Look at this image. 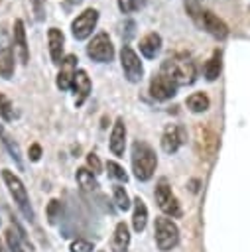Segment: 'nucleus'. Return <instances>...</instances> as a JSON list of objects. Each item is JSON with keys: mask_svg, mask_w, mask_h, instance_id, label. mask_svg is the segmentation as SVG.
<instances>
[{"mask_svg": "<svg viewBox=\"0 0 250 252\" xmlns=\"http://www.w3.org/2000/svg\"><path fill=\"white\" fill-rule=\"evenodd\" d=\"M159 73L167 75L177 87H181V85H191V83H195V79H197V67H195L193 59L187 57V55H183V53L165 59Z\"/></svg>", "mask_w": 250, "mask_h": 252, "instance_id": "nucleus-1", "label": "nucleus"}, {"mask_svg": "<svg viewBox=\"0 0 250 252\" xmlns=\"http://www.w3.org/2000/svg\"><path fill=\"white\" fill-rule=\"evenodd\" d=\"M73 2H75V0H73ZM77 2H79V0H77Z\"/></svg>", "mask_w": 250, "mask_h": 252, "instance_id": "nucleus-37", "label": "nucleus"}, {"mask_svg": "<svg viewBox=\"0 0 250 252\" xmlns=\"http://www.w3.org/2000/svg\"><path fill=\"white\" fill-rule=\"evenodd\" d=\"M87 165L91 167L93 173H100V167H102V165H100V159L96 158V154H89V156H87Z\"/></svg>", "mask_w": 250, "mask_h": 252, "instance_id": "nucleus-32", "label": "nucleus"}, {"mask_svg": "<svg viewBox=\"0 0 250 252\" xmlns=\"http://www.w3.org/2000/svg\"><path fill=\"white\" fill-rule=\"evenodd\" d=\"M96 22H98V12L94 8H87L83 10L71 24V32H73V37L75 39H87L93 30L96 28Z\"/></svg>", "mask_w": 250, "mask_h": 252, "instance_id": "nucleus-10", "label": "nucleus"}, {"mask_svg": "<svg viewBox=\"0 0 250 252\" xmlns=\"http://www.w3.org/2000/svg\"><path fill=\"white\" fill-rule=\"evenodd\" d=\"M193 18H195L197 24H199L205 32H209L213 37L224 39V37L228 35V26H226L219 16H215L211 10H195Z\"/></svg>", "mask_w": 250, "mask_h": 252, "instance_id": "nucleus-8", "label": "nucleus"}, {"mask_svg": "<svg viewBox=\"0 0 250 252\" xmlns=\"http://www.w3.org/2000/svg\"><path fill=\"white\" fill-rule=\"evenodd\" d=\"M71 252H93V244L89 240L77 238L71 242Z\"/></svg>", "mask_w": 250, "mask_h": 252, "instance_id": "nucleus-31", "label": "nucleus"}, {"mask_svg": "<svg viewBox=\"0 0 250 252\" xmlns=\"http://www.w3.org/2000/svg\"><path fill=\"white\" fill-rule=\"evenodd\" d=\"M112 195H114V203H116V207L120 209V211H128L130 209V197H128V193H126V189L122 187V185H114L112 187Z\"/></svg>", "mask_w": 250, "mask_h": 252, "instance_id": "nucleus-26", "label": "nucleus"}, {"mask_svg": "<svg viewBox=\"0 0 250 252\" xmlns=\"http://www.w3.org/2000/svg\"><path fill=\"white\" fill-rule=\"evenodd\" d=\"M120 65H122V71H124V75H126V79L130 83L142 81L144 67H142V61H140L138 53L130 45H122V49H120Z\"/></svg>", "mask_w": 250, "mask_h": 252, "instance_id": "nucleus-9", "label": "nucleus"}, {"mask_svg": "<svg viewBox=\"0 0 250 252\" xmlns=\"http://www.w3.org/2000/svg\"><path fill=\"white\" fill-rule=\"evenodd\" d=\"M2 179H4V183H6V187H8L10 195H12L14 203L18 205V209L26 215V219L33 220V211H31L30 197H28V191H26L22 179L14 171H10V169H2Z\"/></svg>", "mask_w": 250, "mask_h": 252, "instance_id": "nucleus-3", "label": "nucleus"}, {"mask_svg": "<svg viewBox=\"0 0 250 252\" xmlns=\"http://www.w3.org/2000/svg\"><path fill=\"white\" fill-rule=\"evenodd\" d=\"M154 234H156V244L161 252L173 250L179 242V228L177 224L167 219V217H157L154 224Z\"/></svg>", "mask_w": 250, "mask_h": 252, "instance_id": "nucleus-5", "label": "nucleus"}, {"mask_svg": "<svg viewBox=\"0 0 250 252\" xmlns=\"http://www.w3.org/2000/svg\"><path fill=\"white\" fill-rule=\"evenodd\" d=\"M6 244H8L10 252H26V250L22 248V244H20V236L16 234L14 228H8V230H6Z\"/></svg>", "mask_w": 250, "mask_h": 252, "instance_id": "nucleus-27", "label": "nucleus"}, {"mask_svg": "<svg viewBox=\"0 0 250 252\" xmlns=\"http://www.w3.org/2000/svg\"><path fill=\"white\" fill-rule=\"evenodd\" d=\"M108 146H110V152L114 156H122L124 154V146H126V126H124V120L118 118L112 126V132H110V140H108Z\"/></svg>", "mask_w": 250, "mask_h": 252, "instance_id": "nucleus-15", "label": "nucleus"}, {"mask_svg": "<svg viewBox=\"0 0 250 252\" xmlns=\"http://www.w3.org/2000/svg\"><path fill=\"white\" fill-rule=\"evenodd\" d=\"M156 203L161 209V213H165L167 217H181V207L179 201L175 199V195L171 193V187L167 183V179H159L156 185Z\"/></svg>", "mask_w": 250, "mask_h": 252, "instance_id": "nucleus-7", "label": "nucleus"}, {"mask_svg": "<svg viewBox=\"0 0 250 252\" xmlns=\"http://www.w3.org/2000/svg\"><path fill=\"white\" fill-rule=\"evenodd\" d=\"M185 102H187V108L191 112H205V110H209V104H211V100L205 93H193L187 96Z\"/></svg>", "mask_w": 250, "mask_h": 252, "instance_id": "nucleus-22", "label": "nucleus"}, {"mask_svg": "<svg viewBox=\"0 0 250 252\" xmlns=\"http://www.w3.org/2000/svg\"><path fill=\"white\" fill-rule=\"evenodd\" d=\"M14 45H16V51H18L20 61L26 65L28 59H30V51H28L26 30H24V22H22V20H16V22H14Z\"/></svg>", "mask_w": 250, "mask_h": 252, "instance_id": "nucleus-16", "label": "nucleus"}, {"mask_svg": "<svg viewBox=\"0 0 250 252\" xmlns=\"http://www.w3.org/2000/svg\"><path fill=\"white\" fill-rule=\"evenodd\" d=\"M193 144H195L199 158L211 159V158H215V154L219 150V134L209 124H197L195 134H193Z\"/></svg>", "mask_w": 250, "mask_h": 252, "instance_id": "nucleus-4", "label": "nucleus"}, {"mask_svg": "<svg viewBox=\"0 0 250 252\" xmlns=\"http://www.w3.org/2000/svg\"><path fill=\"white\" fill-rule=\"evenodd\" d=\"M73 89H75V93L79 94L77 96V106L79 104H83L85 102V98L89 96V93H91V79H89V75H87V71L85 69H77L75 71V79H73Z\"/></svg>", "mask_w": 250, "mask_h": 252, "instance_id": "nucleus-18", "label": "nucleus"}, {"mask_svg": "<svg viewBox=\"0 0 250 252\" xmlns=\"http://www.w3.org/2000/svg\"><path fill=\"white\" fill-rule=\"evenodd\" d=\"M0 252H10V248H8V244L4 246V242L0 240Z\"/></svg>", "mask_w": 250, "mask_h": 252, "instance_id": "nucleus-36", "label": "nucleus"}, {"mask_svg": "<svg viewBox=\"0 0 250 252\" xmlns=\"http://www.w3.org/2000/svg\"><path fill=\"white\" fill-rule=\"evenodd\" d=\"M146 222H148V207L140 197H136L134 199V213H132V226L136 232H142L146 228Z\"/></svg>", "mask_w": 250, "mask_h": 252, "instance_id": "nucleus-19", "label": "nucleus"}, {"mask_svg": "<svg viewBox=\"0 0 250 252\" xmlns=\"http://www.w3.org/2000/svg\"><path fill=\"white\" fill-rule=\"evenodd\" d=\"M28 154H30L28 158H30L31 161H37V159L41 158V146H39V144H31V146H30V152H28Z\"/></svg>", "mask_w": 250, "mask_h": 252, "instance_id": "nucleus-34", "label": "nucleus"}, {"mask_svg": "<svg viewBox=\"0 0 250 252\" xmlns=\"http://www.w3.org/2000/svg\"><path fill=\"white\" fill-rule=\"evenodd\" d=\"M59 207H61V203H59V201H55V199L49 203V209H47L49 222H55V220H57V209H59Z\"/></svg>", "mask_w": 250, "mask_h": 252, "instance_id": "nucleus-33", "label": "nucleus"}, {"mask_svg": "<svg viewBox=\"0 0 250 252\" xmlns=\"http://www.w3.org/2000/svg\"><path fill=\"white\" fill-rule=\"evenodd\" d=\"M175 93H177V85L167 75L157 73V75L152 77V81H150V94H152V98L167 100V98L175 96Z\"/></svg>", "mask_w": 250, "mask_h": 252, "instance_id": "nucleus-11", "label": "nucleus"}, {"mask_svg": "<svg viewBox=\"0 0 250 252\" xmlns=\"http://www.w3.org/2000/svg\"><path fill=\"white\" fill-rule=\"evenodd\" d=\"M0 116L4 120H12L14 118V106H12V102L2 93H0Z\"/></svg>", "mask_w": 250, "mask_h": 252, "instance_id": "nucleus-29", "label": "nucleus"}, {"mask_svg": "<svg viewBox=\"0 0 250 252\" xmlns=\"http://www.w3.org/2000/svg\"><path fill=\"white\" fill-rule=\"evenodd\" d=\"M106 169H108V175L114 177V179H118V181H126V179H128V173H126L124 167L118 165L116 161H108V163H106Z\"/></svg>", "mask_w": 250, "mask_h": 252, "instance_id": "nucleus-28", "label": "nucleus"}, {"mask_svg": "<svg viewBox=\"0 0 250 252\" xmlns=\"http://www.w3.org/2000/svg\"><path fill=\"white\" fill-rule=\"evenodd\" d=\"M157 165V156L154 152V148L146 142H134L132 146V171L136 175V179L140 181H148Z\"/></svg>", "mask_w": 250, "mask_h": 252, "instance_id": "nucleus-2", "label": "nucleus"}, {"mask_svg": "<svg viewBox=\"0 0 250 252\" xmlns=\"http://www.w3.org/2000/svg\"><path fill=\"white\" fill-rule=\"evenodd\" d=\"M75 177H77V183H79L85 191H94V189L98 187V183H96V179H94V173H93L91 169H87V167H79Z\"/></svg>", "mask_w": 250, "mask_h": 252, "instance_id": "nucleus-23", "label": "nucleus"}, {"mask_svg": "<svg viewBox=\"0 0 250 252\" xmlns=\"http://www.w3.org/2000/svg\"><path fill=\"white\" fill-rule=\"evenodd\" d=\"M183 142H185V134H183V130H181L179 126H175V124H169V126L163 130V134H161V150H163L165 154H175Z\"/></svg>", "mask_w": 250, "mask_h": 252, "instance_id": "nucleus-12", "label": "nucleus"}, {"mask_svg": "<svg viewBox=\"0 0 250 252\" xmlns=\"http://www.w3.org/2000/svg\"><path fill=\"white\" fill-rule=\"evenodd\" d=\"M0 136H2V142H4V146L8 148V152H10V158L16 161V165L18 167H22V158H20V148H18V144L10 138V134L0 126Z\"/></svg>", "mask_w": 250, "mask_h": 252, "instance_id": "nucleus-24", "label": "nucleus"}, {"mask_svg": "<svg viewBox=\"0 0 250 252\" xmlns=\"http://www.w3.org/2000/svg\"><path fill=\"white\" fill-rule=\"evenodd\" d=\"M87 55L93 59V61H98V63H108L112 61L114 57V45L108 37L106 32H98L87 45Z\"/></svg>", "mask_w": 250, "mask_h": 252, "instance_id": "nucleus-6", "label": "nucleus"}, {"mask_svg": "<svg viewBox=\"0 0 250 252\" xmlns=\"http://www.w3.org/2000/svg\"><path fill=\"white\" fill-rule=\"evenodd\" d=\"M75 61L77 57L75 55H67L63 61H61V71L57 73V89L61 91H69L73 87V79H75Z\"/></svg>", "mask_w": 250, "mask_h": 252, "instance_id": "nucleus-13", "label": "nucleus"}, {"mask_svg": "<svg viewBox=\"0 0 250 252\" xmlns=\"http://www.w3.org/2000/svg\"><path fill=\"white\" fill-rule=\"evenodd\" d=\"M142 4H144V0H118V8H120V12H124V14L136 12Z\"/></svg>", "mask_w": 250, "mask_h": 252, "instance_id": "nucleus-30", "label": "nucleus"}, {"mask_svg": "<svg viewBox=\"0 0 250 252\" xmlns=\"http://www.w3.org/2000/svg\"><path fill=\"white\" fill-rule=\"evenodd\" d=\"M161 49V35L156 33V32H150L146 33L142 39H140V53L148 59H154Z\"/></svg>", "mask_w": 250, "mask_h": 252, "instance_id": "nucleus-17", "label": "nucleus"}, {"mask_svg": "<svg viewBox=\"0 0 250 252\" xmlns=\"http://www.w3.org/2000/svg\"><path fill=\"white\" fill-rule=\"evenodd\" d=\"M33 2V12H35V20H43V8H41V0H31Z\"/></svg>", "mask_w": 250, "mask_h": 252, "instance_id": "nucleus-35", "label": "nucleus"}, {"mask_svg": "<svg viewBox=\"0 0 250 252\" xmlns=\"http://www.w3.org/2000/svg\"><path fill=\"white\" fill-rule=\"evenodd\" d=\"M47 43H49V55H51L53 65H61V61H63V43H65V37L61 33V30L49 28Z\"/></svg>", "mask_w": 250, "mask_h": 252, "instance_id": "nucleus-14", "label": "nucleus"}, {"mask_svg": "<svg viewBox=\"0 0 250 252\" xmlns=\"http://www.w3.org/2000/svg\"><path fill=\"white\" fill-rule=\"evenodd\" d=\"M0 75L4 79H12L14 75V53L10 45H4L0 49Z\"/></svg>", "mask_w": 250, "mask_h": 252, "instance_id": "nucleus-21", "label": "nucleus"}, {"mask_svg": "<svg viewBox=\"0 0 250 252\" xmlns=\"http://www.w3.org/2000/svg\"><path fill=\"white\" fill-rule=\"evenodd\" d=\"M220 67H222V63H220V53H215V55L205 63V77H207V81H215V79L220 75Z\"/></svg>", "mask_w": 250, "mask_h": 252, "instance_id": "nucleus-25", "label": "nucleus"}, {"mask_svg": "<svg viewBox=\"0 0 250 252\" xmlns=\"http://www.w3.org/2000/svg\"><path fill=\"white\" fill-rule=\"evenodd\" d=\"M130 246V230L124 222H118L112 236V250L114 252H126Z\"/></svg>", "mask_w": 250, "mask_h": 252, "instance_id": "nucleus-20", "label": "nucleus"}]
</instances>
